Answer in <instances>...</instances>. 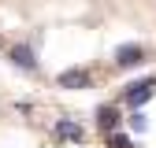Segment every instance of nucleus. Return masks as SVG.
<instances>
[{"instance_id": "f257e3e1", "label": "nucleus", "mask_w": 156, "mask_h": 148, "mask_svg": "<svg viewBox=\"0 0 156 148\" xmlns=\"http://www.w3.org/2000/svg\"><path fill=\"white\" fill-rule=\"evenodd\" d=\"M152 92H156V82H152V78H149V82H134V85H126V104H130V107H141Z\"/></svg>"}, {"instance_id": "f03ea898", "label": "nucleus", "mask_w": 156, "mask_h": 148, "mask_svg": "<svg viewBox=\"0 0 156 148\" xmlns=\"http://www.w3.org/2000/svg\"><path fill=\"white\" fill-rule=\"evenodd\" d=\"M145 63V48L141 45H123V48H115V67H138Z\"/></svg>"}, {"instance_id": "7ed1b4c3", "label": "nucleus", "mask_w": 156, "mask_h": 148, "mask_svg": "<svg viewBox=\"0 0 156 148\" xmlns=\"http://www.w3.org/2000/svg\"><path fill=\"white\" fill-rule=\"evenodd\" d=\"M56 82H60V89H89L93 78H89V70H78V67H74V70H63Z\"/></svg>"}, {"instance_id": "20e7f679", "label": "nucleus", "mask_w": 156, "mask_h": 148, "mask_svg": "<svg viewBox=\"0 0 156 148\" xmlns=\"http://www.w3.org/2000/svg\"><path fill=\"white\" fill-rule=\"evenodd\" d=\"M11 63L23 67V70H37V56H34L30 45H15V48H11Z\"/></svg>"}, {"instance_id": "39448f33", "label": "nucleus", "mask_w": 156, "mask_h": 148, "mask_svg": "<svg viewBox=\"0 0 156 148\" xmlns=\"http://www.w3.org/2000/svg\"><path fill=\"white\" fill-rule=\"evenodd\" d=\"M56 137H63V141H82L86 130L78 126V122H71V119H60V122H56Z\"/></svg>"}, {"instance_id": "423d86ee", "label": "nucleus", "mask_w": 156, "mask_h": 148, "mask_svg": "<svg viewBox=\"0 0 156 148\" xmlns=\"http://www.w3.org/2000/svg\"><path fill=\"white\" fill-rule=\"evenodd\" d=\"M97 126H101L104 133H115V126H119V111H115V107H101V111H97Z\"/></svg>"}, {"instance_id": "0eeeda50", "label": "nucleus", "mask_w": 156, "mask_h": 148, "mask_svg": "<svg viewBox=\"0 0 156 148\" xmlns=\"http://www.w3.org/2000/svg\"><path fill=\"white\" fill-rule=\"evenodd\" d=\"M108 148H134V141H130L126 133H112V137H108Z\"/></svg>"}, {"instance_id": "6e6552de", "label": "nucleus", "mask_w": 156, "mask_h": 148, "mask_svg": "<svg viewBox=\"0 0 156 148\" xmlns=\"http://www.w3.org/2000/svg\"><path fill=\"white\" fill-rule=\"evenodd\" d=\"M145 126H149V122H145V115H141V111H134V115H130V130H134V133H141Z\"/></svg>"}]
</instances>
